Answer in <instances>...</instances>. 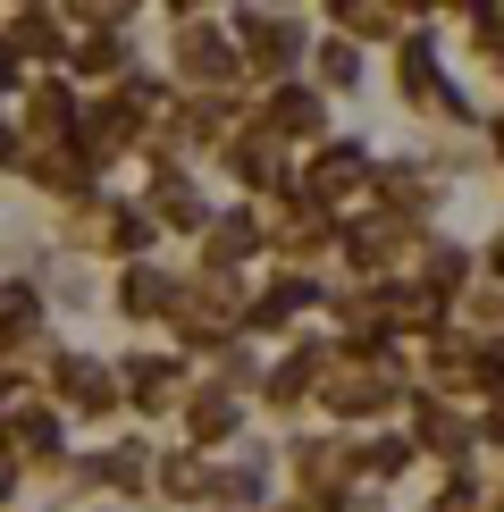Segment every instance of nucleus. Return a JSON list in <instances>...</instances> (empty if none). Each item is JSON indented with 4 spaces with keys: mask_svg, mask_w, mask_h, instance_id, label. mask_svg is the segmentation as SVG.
I'll list each match as a JSON object with an SVG mask.
<instances>
[]
</instances>
